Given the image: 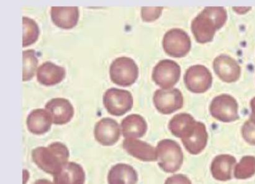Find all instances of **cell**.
<instances>
[{"instance_id":"20","label":"cell","mask_w":255,"mask_h":184,"mask_svg":"<svg viewBox=\"0 0 255 184\" xmlns=\"http://www.w3.org/2000/svg\"><path fill=\"white\" fill-rule=\"evenodd\" d=\"M137 173L132 166L118 164L111 169L108 176L109 184H136Z\"/></svg>"},{"instance_id":"9","label":"cell","mask_w":255,"mask_h":184,"mask_svg":"<svg viewBox=\"0 0 255 184\" xmlns=\"http://www.w3.org/2000/svg\"><path fill=\"white\" fill-rule=\"evenodd\" d=\"M181 68L177 63L171 60H163L153 70L152 79L163 90L171 89L180 80Z\"/></svg>"},{"instance_id":"27","label":"cell","mask_w":255,"mask_h":184,"mask_svg":"<svg viewBox=\"0 0 255 184\" xmlns=\"http://www.w3.org/2000/svg\"><path fill=\"white\" fill-rule=\"evenodd\" d=\"M163 8V7H142L141 15L143 21H155L160 17Z\"/></svg>"},{"instance_id":"4","label":"cell","mask_w":255,"mask_h":184,"mask_svg":"<svg viewBox=\"0 0 255 184\" xmlns=\"http://www.w3.org/2000/svg\"><path fill=\"white\" fill-rule=\"evenodd\" d=\"M111 80L115 84L128 87L132 85L138 77V68L136 63L128 57H119L111 64Z\"/></svg>"},{"instance_id":"8","label":"cell","mask_w":255,"mask_h":184,"mask_svg":"<svg viewBox=\"0 0 255 184\" xmlns=\"http://www.w3.org/2000/svg\"><path fill=\"white\" fill-rule=\"evenodd\" d=\"M184 82L187 89L191 92L201 94L210 89L213 84V76L203 65H194L187 70Z\"/></svg>"},{"instance_id":"13","label":"cell","mask_w":255,"mask_h":184,"mask_svg":"<svg viewBox=\"0 0 255 184\" xmlns=\"http://www.w3.org/2000/svg\"><path fill=\"white\" fill-rule=\"evenodd\" d=\"M96 140L103 146H112L118 142L121 136L120 125L111 118H103L95 125Z\"/></svg>"},{"instance_id":"25","label":"cell","mask_w":255,"mask_h":184,"mask_svg":"<svg viewBox=\"0 0 255 184\" xmlns=\"http://www.w3.org/2000/svg\"><path fill=\"white\" fill-rule=\"evenodd\" d=\"M23 42L22 46L26 47L36 42L39 35L38 25L33 19L23 17Z\"/></svg>"},{"instance_id":"28","label":"cell","mask_w":255,"mask_h":184,"mask_svg":"<svg viewBox=\"0 0 255 184\" xmlns=\"http://www.w3.org/2000/svg\"><path fill=\"white\" fill-rule=\"evenodd\" d=\"M242 134L247 143L255 146V122L247 120L242 128Z\"/></svg>"},{"instance_id":"30","label":"cell","mask_w":255,"mask_h":184,"mask_svg":"<svg viewBox=\"0 0 255 184\" xmlns=\"http://www.w3.org/2000/svg\"><path fill=\"white\" fill-rule=\"evenodd\" d=\"M251 9V7H233L234 11L241 14L246 13Z\"/></svg>"},{"instance_id":"10","label":"cell","mask_w":255,"mask_h":184,"mask_svg":"<svg viewBox=\"0 0 255 184\" xmlns=\"http://www.w3.org/2000/svg\"><path fill=\"white\" fill-rule=\"evenodd\" d=\"M153 99L156 109L164 115L171 114L183 107V94L177 88L156 90Z\"/></svg>"},{"instance_id":"18","label":"cell","mask_w":255,"mask_h":184,"mask_svg":"<svg viewBox=\"0 0 255 184\" xmlns=\"http://www.w3.org/2000/svg\"><path fill=\"white\" fill-rule=\"evenodd\" d=\"M85 173L77 163H67L59 173L54 175L55 184H84Z\"/></svg>"},{"instance_id":"26","label":"cell","mask_w":255,"mask_h":184,"mask_svg":"<svg viewBox=\"0 0 255 184\" xmlns=\"http://www.w3.org/2000/svg\"><path fill=\"white\" fill-rule=\"evenodd\" d=\"M22 55H23L22 80L23 82H26L33 78L37 67L38 59L36 52L34 50H25L22 52Z\"/></svg>"},{"instance_id":"29","label":"cell","mask_w":255,"mask_h":184,"mask_svg":"<svg viewBox=\"0 0 255 184\" xmlns=\"http://www.w3.org/2000/svg\"><path fill=\"white\" fill-rule=\"evenodd\" d=\"M165 184H191V183L186 176L177 175L168 178Z\"/></svg>"},{"instance_id":"3","label":"cell","mask_w":255,"mask_h":184,"mask_svg":"<svg viewBox=\"0 0 255 184\" xmlns=\"http://www.w3.org/2000/svg\"><path fill=\"white\" fill-rule=\"evenodd\" d=\"M156 161L161 170L173 173L180 170L183 165L184 156L180 145L171 140H163L156 148Z\"/></svg>"},{"instance_id":"23","label":"cell","mask_w":255,"mask_h":184,"mask_svg":"<svg viewBox=\"0 0 255 184\" xmlns=\"http://www.w3.org/2000/svg\"><path fill=\"white\" fill-rule=\"evenodd\" d=\"M196 121L188 113H181L174 116L169 123V129L176 137L182 138L187 130L193 126Z\"/></svg>"},{"instance_id":"12","label":"cell","mask_w":255,"mask_h":184,"mask_svg":"<svg viewBox=\"0 0 255 184\" xmlns=\"http://www.w3.org/2000/svg\"><path fill=\"white\" fill-rule=\"evenodd\" d=\"M213 69L220 79L226 83H234L239 79L241 68L236 60L227 55H221L214 60Z\"/></svg>"},{"instance_id":"6","label":"cell","mask_w":255,"mask_h":184,"mask_svg":"<svg viewBox=\"0 0 255 184\" xmlns=\"http://www.w3.org/2000/svg\"><path fill=\"white\" fill-rule=\"evenodd\" d=\"M163 48L170 57L182 58L190 51L191 41L190 37L183 30L172 29L164 36Z\"/></svg>"},{"instance_id":"32","label":"cell","mask_w":255,"mask_h":184,"mask_svg":"<svg viewBox=\"0 0 255 184\" xmlns=\"http://www.w3.org/2000/svg\"><path fill=\"white\" fill-rule=\"evenodd\" d=\"M34 184H53L50 181L46 180H39L36 181Z\"/></svg>"},{"instance_id":"11","label":"cell","mask_w":255,"mask_h":184,"mask_svg":"<svg viewBox=\"0 0 255 184\" xmlns=\"http://www.w3.org/2000/svg\"><path fill=\"white\" fill-rule=\"evenodd\" d=\"M208 140L206 126L199 122H196L181 138L184 147L192 155L201 153L206 147Z\"/></svg>"},{"instance_id":"19","label":"cell","mask_w":255,"mask_h":184,"mask_svg":"<svg viewBox=\"0 0 255 184\" xmlns=\"http://www.w3.org/2000/svg\"><path fill=\"white\" fill-rule=\"evenodd\" d=\"M52 119L47 110L34 109L27 118V128L30 132L36 135H42L51 127Z\"/></svg>"},{"instance_id":"22","label":"cell","mask_w":255,"mask_h":184,"mask_svg":"<svg viewBox=\"0 0 255 184\" xmlns=\"http://www.w3.org/2000/svg\"><path fill=\"white\" fill-rule=\"evenodd\" d=\"M121 128L126 138L142 137L147 130V124L142 116L138 114L128 115L121 122Z\"/></svg>"},{"instance_id":"14","label":"cell","mask_w":255,"mask_h":184,"mask_svg":"<svg viewBox=\"0 0 255 184\" xmlns=\"http://www.w3.org/2000/svg\"><path fill=\"white\" fill-rule=\"evenodd\" d=\"M45 107L51 116L52 122L56 125L69 122L74 115L72 104L64 98H54L49 100Z\"/></svg>"},{"instance_id":"16","label":"cell","mask_w":255,"mask_h":184,"mask_svg":"<svg viewBox=\"0 0 255 184\" xmlns=\"http://www.w3.org/2000/svg\"><path fill=\"white\" fill-rule=\"evenodd\" d=\"M123 148L129 155L141 161L149 162L157 159L155 148L135 138H126L123 142Z\"/></svg>"},{"instance_id":"2","label":"cell","mask_w":255,"mask_h":184,"mask_svg":"<svg viewBox=\"0 0 255 184\" xmlns=\"http://www.w3.org/2000/svg\"><path fill=\"white\" fill-rule=\"evenodd\" d=\"M32 160L38 167L50 175L59 173L68 163L69 151L60 142L53 143L48 147H38L32 153Z\"/></svg>"},{"instance_id":"1","label":"cell","mask_w":255,"mask_h":184,"mask_svg":"<svg viewBox=\"0 0 255 184\" xmlns=\"http://www.w3.org/2000/svg\"><path fill=\"white\" fill-rule=\"evenodd\" d=\"M227 20V12L224 7H206L191 22V31L196 41L200 44L211 42Z\"/></svg>"},{"instance_id":"31","label":"cell","mask_w":255,"mask_h":184,"mask_svg":"<svg viewBox=\"0 0 255 184\" xmlns=\"http://www.w3.org/2000/svg\"><path fill=\"white\" fill-rule=\"evenodd\" d=\"M251 106L252 108V113L250 120L255 122V97L252 99L251 102Z\"/></svg>"},{"instance_id":"21","label":"cell","mask_w":255,"mask_h":184,"mask_svg":"<svg viewBox=\"0 0 255 184\" xmlns=\"http://www.w3.org/2000/svg\"><path fill=\"white\" fill-rule=\"evenodd\" d=\"M236 164V159L231 155H221L217 156L212 163L211 173L216 180H231L232 171Z\"/></svg>"},{"instance_id":"17","label":"cell","mask_w":255,"mask_h":184,"mask_svg":"<svg viewBox=\"0 0 255 184\" xmlns=\"http://www.w3.org/2000/svg\"><path fill=\"white\" fill-rule=\"evenodd\" d=\"M66 71L64 68L47 62L38 68L37 78L40 84L46 87L59 84L64 79Z\"/></svg>"},{"instance_id":"7","label":"cell","mask_w":255,"mask_h":184,"mask_svg":"<svg viewBox=\"0 0 255 184\" xmlns=\"http://www.w3.org/2000/svg\"><path fill=\"white\" fill-rule=\"evenodd\" d=\"M209 110L212 116L221 122H232L239 118L238 103L229 94H221L214 98Z\"/></svg>"},{"instance_id":"24","label":"cell","mask_w":255,"mask_h":184,"mask_svg":"<svg viewBox=\"0 0 255 184\" xmlns=\"http://www.w3.org/2000/svg\"><path fill=\"white\" fill-rule=\"evenodd\" d=\"M255 174V157L254 156H245L235 168L234 176L238 180H247Z\"/></svg>"},{"instance_id":"5","label":"cell","mask_w":255,"mask_h":184,"mask_svg":"<svg viewBox=\"0 0 255 184\" xmlns=\"http://www.w3.org/2000/svg\"><path fill=\"white\" fill-rule=\"evenodd\" d=\"M103 104L110 114L121 116L132 109L133 97L128 91L110 88L103 95Z\"/></svg>"},{"instance_id":"15","label":"cell","mask_w":255,"mask_h":184,"mask_svg":"<svg viewBox=\"0 0 255 184\" xmlns=\"http://www.w3.org/2000/svg\"><path fill=\"white\" fill-rule=\"evenodd\" d=\"M50 14L53 22L65 29L74 27L79 19V9L77 6H53Z\"/></svg>"}]
</instances>
